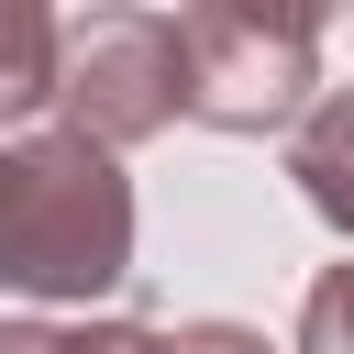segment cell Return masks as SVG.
<instances>
[{"label": "cell", "instance_id": "8992f818", "mask_svg": "<svg viewBox=\"0 0 354 354\" xmlns=\"http://www.w3.org/2000/svg\"><path fill=\"white\" fill-rule=\"evenodd\" d=\"M0 354H177V332H144V321H0Z\"/></svg>", "mask_w": 354, "mask_h": 354}, {"label": "cell", "instance_id": "3957f363", "mask_svg": "<svg viewBox=\"0 0 354 354\" xmlns=\"http://www.w3.org/2000/svg\"><path fill=\"white\" fill-rule=\"evenodd\" d=\"M188 111V55H177V11H133V0H100L66 22V55H55V133L122 155V144H155L166 122Z\"/></svg>", "mask_w": 354, "mask_h": 354}, {"label": "cell", "instance_id": "6da1fadb", "mask_svg": "<svg viewBox=\"0 0 354 354\" xmlns=\"http://www.w3.org/2000/svg\"><path fill=\"white\" fill-rule=\"evenodd\" d=\"M133 277V177L77 133L0 144V288L11 299H100Z\"/></svg>", "mask_w": 354, "mask_h": 354}, {"label": "cell", "instance_id": "7a4b0ae2", "mask_svg": "<svg viewBox=\"0 0 354 354\" xmlns=\"http://www.w3.org/2000/svg\"><path fill=\"white\" fill-rule=\"evenodd\" d=\"M177 55H188V122L210 133H299L321 100V11L199 0L177 11Z\"/></svg>", "mask_w": 354, "mask_h": 354}, {"label": "cell", "instance_id": "ba28073f", "mask_svg": "<svg viewBox=\"0 0 354 354\" xmlns=\"http://www.w3.org/2000/svg\"><path fill=\"white\" fill-rule=\"evenodd\" d=\"M177 354H277L266 332H243V321H188L177 332Z\"/></svg>", "mask_w": 354, "mask_h": 354}, {"label": "cell", "instance_id": "5b68a950", "mask_svg": "<svg viewBox=\"0 0 354 354\" xmlns=\"http://www.w3.org/2000/svg\"><path fill=\"white\" fill-rule=\"evenodd\" d=\"M55 55H66V22L44 0H0V144H11V122L55 111Z\"/></svg>", "mask_w": 354, "mask_h": 354}, {"label": "cell", "instance_id": "277c9868", "mask_svg": "<svg viewBox=\"0 0 354 354\" xmlns=\"http://www.w3.org/2000/svg\"><path fill=\"white\" fill-rule=\"evenodd\" d=\"M288 177H299V199L354 243V88H321V100H310V122L288 133Z\"/></svg>", "mask_w": 354, "mask_h": 354}, {"label": "cell", "instance_id": "52a82bcc", "mask_svg": "<svg viewBox=\"0 0 354 354\" xmlns=\"http://www.w3.org/2000/svg\"><path fill=\"white\" fill-rule=\"evenodd\" d=\"M288 354H354V266H321V277H310Z\"/></svg>", "mask_w": 354, "mask_h": 354}]
</instances>
